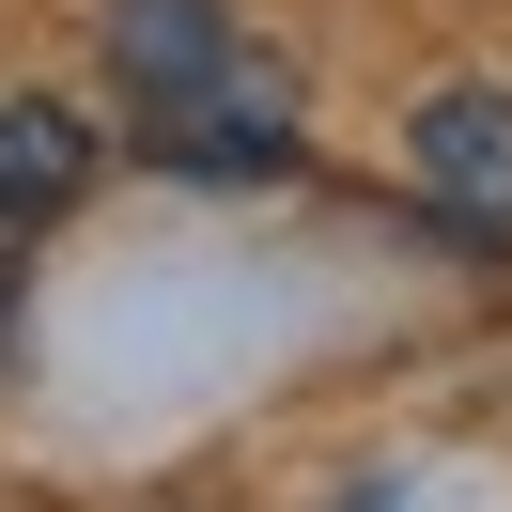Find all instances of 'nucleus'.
<instances>
[{"instance_id": "nucleus-1", "label": "nucleus", "mask_w": 512, "mask_h": 512, "mask_svg": "<svg viewBox=\"0 0 512 512\" xmlns=\"http://www.w3.org/2000/svg\"><path fill=\"white\" fill-rule=\"evenodd\" d=\"M404 156H419V187H435V218H450V233L512 249V94H497V78H450V94H419Z\"/></svg>"}, {"instance_id": "nucleus-2", "label": "nucleus", "mask_w": 512, "mask_h": 512, "mask_svg": "<svg viewBox=\"0 0 512 512\" xmlns=\"http://www.w3.org/2000/svg\"><path fill=\"white\" fill-rule=\"evenodd\" d=\"M156 156L171 171H280L295 156V78L280 63H218L202 94L156 109Z\"/></svg>"}, {"instance_id": "nucleus-3", "label": "nucleus", "mask_w": 512, "mask_h": 512, "mask_svg": "<svg viewBox=\"0 0 512 512\" xmlns=\"http://www.w3.org/2000/svg\"><path fill=\"white\" fill-rule=\"evenodd\" d=\"M78 187H94V125H78L63 94H0V233L63 218Z\"/></svg>"}, {"instance_id": "nucleus-4", "label": "nucleus", "mask_w": 512, "mask_h": 512, "mask_svg": "<svg viewBox=\"0 0 512 512\" xmlns=\"http://www.w3.org/2000/svg\"><path fill=\"white\" fill-rule=\"evenodd\" d=\"M218 63H233V32H218V0H109V78H125L140 109L202 94Z\"/></svg>"}, {"instance_id": "nucleus-5", "label": "nucleus", "mask_w": 512, "mask_h": 512, "mask_svg": "<svg viewBox=\"0 0 512 512\" xmlns=\"http://www.w3.org/2000/svg\"><path fill=\"white\" fill-rule=\"evenodd\" d=\"M0 326H16V233H0Z\"/></svg>"}]
</instances>
